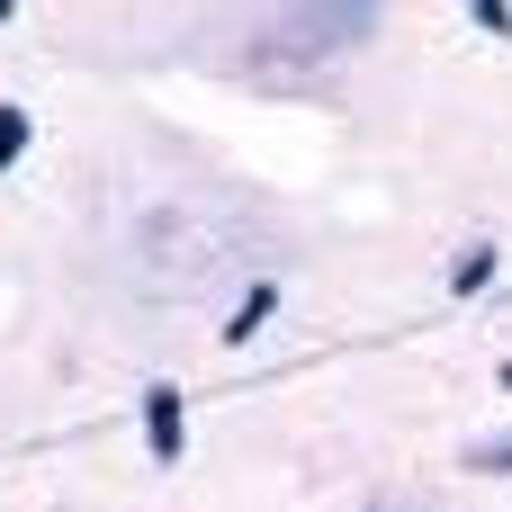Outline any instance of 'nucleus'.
I'll use <instances>...</instances> for the list:
<instances>
[{"mask_svg":"<svg viewBox=\"0 0 512 512\" xmlns=\"http://www.w3.org/2000/svg\"><path fill=\"white\" fill-rule=\"evenodd\" d=\"M135 432H144V459H153V468H180V459H189V396H180L171 378H153V387L135 396Z\"/></svg>","mask_w":512,"mask_h":512,"instance_id":"nucleus-1","label":"nucleus"},{"mask_svg":"<svg viewBox=\"0 0 512 512\" xmlns=\"http://www.w3.org/2000/svg\"><path fill=\"white\" fill-rule=\"evenodd\" d=\"M270 315H279V279H252V288L234 297V315L216 324V342H225V351H243V342H261V333H270Z\"/></svg>","mask_w":512,"mask_h":512,"instance_id":"nucleus-2","label":"nucleus"},{"mask_svg":"<svg viewBox=\"0 0 512 512\" xmlns=\"http://www.w3.org/2000/svg\"><path fill=\"white\" fill-rule=\"evenodd\" d=\"M504 279V243H468L459 261H450V297H486Z\"/></svg>","mask_w":512,"mask_h":512,"instance_id":"nucleus-3","label":"nucleus"},{"mask_svg":"<svg viewBox=\"0 0 512 512\" xmlns=\"http://www.w3.org/2000/svg\"><path fill=\"white\" fill-rule=\"evenodd\" d=\"M27 144H36V117H27L18 99H0V171H18V162H27Z\"/></svg>","mask_w":512,"mask_h":512,"instance_id":"nucleus-4","label":"nucleus"},{"mask_svg":"<svg viewBox=\"0 0 512 512\" xmlns=\"http://www.w3.org/2000/svg\"><path fill=\"white\" fill-rule=\"evenodd\" d=\"M459 468H477V477H512V423H504V432H486V441H468Z\"/></svg>","mask_w":512,"mask_h":512,"instance_id":"nucleus-5","label":"nucleus"},{"mask_svg":"<svg viewBox=\"0 0 512 512\" xmlns=\"http://www.w3.org/2000/svg\"><path fill=\"white\" fill-rule=\"evenodd\" d=\"M468 18H477L486 36H512V9H504V0H468Z\"/></svg>","mask_w":512,"mask_h":512,"instance_id":"nucleus-6","label":"nucleus"},{"mask_svg":"<svg viewBox=\"0 0 512 512\" xmlns=\"http://www.w3.org/2000/svg\"><path fill=\"white\" fill-rule=\"evenodd\" d=\"M495 387H504V396H512V360H504V369H495Z\"/></svg>","mask_w":512,"mask_h":512,"instance_id":"nucleus-7","label":"nucleus"}]
</instances>
